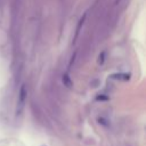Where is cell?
I'll return each instance as SVG.
<instances>
[{
	"label": "cell",
	"mask_w": 146,
	"mask_h": 146,
	"mask_svg": "<svg viewBox=\"0 0 146 146\" xmlns=\"http://www.w3.org/2000/svg\"><path fill=\"white\" fill-rule=\"evenodd\" d=\"M63 81H64V83L67 86V87H71L72 84H71V79L67 76V75H64L63 76Z\"/></svg>",
	"instance_id": "obj_2"
},
{
	"label": "cell",
	"mask_w": 146,
	"mask_h": 146,
	"mask_svg": "<svg viewBox=\"0 0 146 146\" xmlns=\"http://www.w3.org/2000/svg\"><path fill=\"white\" fill-rule=\"evenodd\" d=\"M25 99H26V88L25 86H22L21 91H19V97H18V104H17V114L22 112L24 104H25Z\"/></svg>",
	"instance_id": "obj_1"
}]
</instances>
